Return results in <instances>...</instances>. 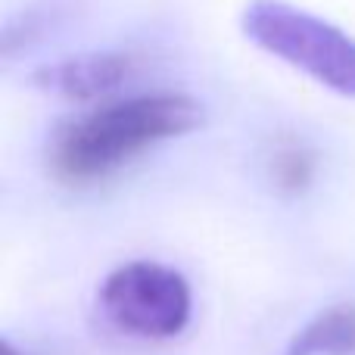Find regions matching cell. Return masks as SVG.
Instances as JSON below:
<instances>
[{"instance_id":"obj_5","label":"cell","mask_w":355,"mask_h":355,"mask_svg":"<svg viewBox=\"0 0 355 355\" xmlns=\"http://www.w3.org/2000/svg\"><path fill=\"white\" fill-rule=\"evenodd\" d=\"M281 355H355V306H331L293 334Z\"/></svg>"},{"instance_id":"obj_6","label":"cell","mask_w":355,"mask_h":355,"mask_svg":"<svg viewBox=\"0 0 355 355\" xmlns=\"http://www.w3.org/2000/svg\"><path fill=\"white\" fill-rule=\"evenodd\" d=\"M315 172V159L302 144H290V147H281L275 153V162H271V175H275L277 187L287 190V193H300V190L309 187Z\"/></svg>"},{"instance_id":"obj_2","label":"cell","mask_w":355,"mask_h":355,"mask_svg":"<svg viewBox=\"0 0 355 355\" xmlns=\"http://www.w3.org/2000/svg\"><path fill=\"white\" fill-rule=\"evenodd\" d=\"M240 25L265 53L343 97H355V37L343 28L284 0H250Z\"/></svg>"},{"instance_id":"obj_4","label":"cell","mask_w":355,"mask_h":355,"mask_svg":"<svg viewBox=\"0 0 355 355\" xmlns=\"http://www.w3.org/2000/svg\"><path fill=\"white\" fill-rule=\"evenodd\" d=\"M135 75V56L119 50H94L56 60L31 75V85L62 100H97L110 97Z\"/></svg>"},{"instance_id":"obj_1","label":"cell","mask_w":355,"mask_h":355,"mask_svg":"<svg viewBox=\"0 0 355 355\" xmlns=\"http://www.w3.org/2000/svg\"><path fill=\"white\" fill-rule=\"evenodd\" d=\"M200 125L202 106L187 94H137L60 125L47 150V166L60 184L87 187L147 147L190 135Z\"/></svg>"},{"instance_id":"obj_3","label":"cell","mask_w":355,"mask_h":355,"mask_svg":"<svg viewBox=\"0 0 355 355\" xmlns=\"http://www.w3.org/2000/svg\"><path fill=\"white\" fill-rule=\"evenodd\" d=\"M100 309L116 331L137 340H172L190 321V284L172 265L137 259L110 271Z\"/></svg>"}]
</instances>
